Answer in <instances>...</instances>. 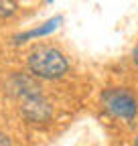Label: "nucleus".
I'll list each match as a JSON object with an SVG mask.
<instances>
[{
  "label": "nucleus",
  "instance_id": "1",
  "mask_svg": "<svg viewBox=\"0 0 138 146\" xmlns=\"http://www.w3.org/2000/svg\"><path fill=\"white\" fill-rule=\"evenodd\" d=\"M27 67H29V73H33L37 79H43V81L63 79L71 69L65 53L49 45L34 47L27 57Z\"/></svg>",
  "mask_w": 138,
  "mask_h": 146
},
{
  "label": "nucleus",
  "instance_id": "2",
  "mask_svg": "<svg viewBox=\"0 0 138 146\" xmlns=\"http://www.w3.org/2000/svg\"><path fill=\"white\" fill-rule=\"evenodd\" d=\"M102 110L118 122H132L138 116V98L126 87H106L100 96Z\"/></svg>",
  "mask_w": 138,
  "mask_h": 146
},
{
  "label": "nucleus",
  "instance_id": "3",
  "mask_svg": "<svg viewBox=\"0 0 138 146\" xmlns=\"http://www.w3.org/2000/svg\"><path fill=\"white\" fill-rule=\"evenodd\" d=\"M19 102H21V116L29 124H47L53 120V106L43 94V89L25 96Z\"/></svg>",
  "mask_w": 138,
  "mask_h": 146
},
{
  "label": "nucleus",
  "instance_id": "4",
  "mask_svg": "<svg viewBox=\"0 0 138 146\" xmlns=\"http://www.w3.org/2000/svg\"><path fill=\"white\" fill-rule=\"evenodd\" d=\"M61 25H63V16H61V14L51 16L49 21H45V23L39 25L37 29H31V31H27V33H21V35L12 36V45H23V43H27V41H31V39H41V36H47V35H51V33H55Z\"/></svg>",
  "mask_w": 138,
  "mask_h": 146
},
{
  "label": "nucleus",
  "instance_id": "5",
  "mask_svg": "<svg viewBox=\"0 0 138 146\" xmlns=\"http://www.w3.org/2000/svg\"><path fill=\"white\" fill-rule=\"evenodd\" d=\"M19 10V4L14 0H0V18H10L16 14Z\"/></svg>",
  "mask_w": 138,
  "mask_h": 146
},
{
  "label": "nucleus",
  "instance_id": "6",
  "mask_svg": "<svg viewBox=\"0 0 138 146\" xmlns=\"http://www.w3.org/2000/svg\"><path fill=\"white\" fill-rule=\"evenodd\" d=\"M0 146H14L12 144V138L6 136V134H0Z\"/></svg>",
  "mask_w": 138,
  "mask_h": 146
},
{
  "label": "nucleus",
  "instance_id": "7",
  "mask_svg": "<svg viewBox=\"0 0 138 146\" xmlns=\"http://www.w3.org/2000/svg\"><path fill=\"white\" fill-rule=\"evenodd\" d=\"M132 63L138 67V45L134 47V51H132Z\"/></svg>",
  "mask_w": 138,
  "mask_h": 146
},
{
  "label": "nucleus",
  "instance_id": "8",
  "mask_svg": "<svg viewBox=\"0 0 138 146\" xmlns=\"http://www.w3.org/2000/svg\"><path fill=\"white\" fill-rule=\"evenodd\" d=\"M134 146H138V134H136V138H134Z\"/></svg>",
  "mask_w": 138,
  "mask_h": 146
}]
</instances>
